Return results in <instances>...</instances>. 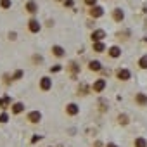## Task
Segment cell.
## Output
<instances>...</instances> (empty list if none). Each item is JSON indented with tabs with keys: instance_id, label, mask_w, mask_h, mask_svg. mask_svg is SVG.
Returning a JSON list of instances; mask_svg holds the SVG:
<instances>
[{
	"instance_id": "30bf717a",
	"label": "cell",
	"mask_w": 147,
	"mask_h": 147,
	"mask_svg": "<svg viewBox=\"0 0 147 147\" xmlns=\"http://www.w3.org/2000/svg\"><path fill=\"white\" fill-rule=\"evenodd\" d=\"M135 100H137L138 106H147V95H144V94H137Z\"/></svg>"
},
{
	"instance_id": "52a82bcc",
	"label": "cell",
	"mask_w": 147,
	"mask_h": 147,
	"mask_svg": "<svg viewBox=\"0 0 147 147\" xmlns=\"http://www.w3.org/2000/svg\"><path fill=\"white\" fill-rule=\"evenodd\" d=\"M118 78L123 80V82L130 80V71H128V69H118Z\"/></svg>"
},
{
	"instance_id": "277c9868",
	"label": "cell",
	"mask_w": 147,
	"mask_h": 147,
	"mask_svg": "<svg viewBox=\"0 0 147 147\" xmlns=\"http://www.w3.org/2000/svg\"><path fill=\"white\" fill-rule=\"evenodd\" d=\"M28 28H30L31 33H38V31H40V23H38L36 19H31V21L28 23Z\"/></svg>"
},
{
	"instance_id": "3957f363",
	"label": "cell",
	"mask_w": 147,
	"mask_h": 147,
	"mask_svg": "<svg viewBox=\"0 0 147 147\" xmlns=\"http://www.w3.org/2000/svg\"><path fill=\"white\" fill-rule=\"evenodd\" d=\"M104 36H106V31H104V30H95V31L92 33V42H100Z\"/></svg>"
},
{
	"instance_id": "5b68a950",
	"label": "cell",
	"mask_w": 147,
	"mask_h": 147,
	"mask_svg": "<svg viewBox=\"0 0 147 147\" xmlns=\"http://www.w3.org/2000/svg\"><path fill=\"white\" fill-rule=\"evenodd\" d=\"M78 111H80V107H78L76 104H67V106H66V113H67V114H71V116L78 114Z\"/></svg>"
},
{
	"instance_id": "cb8c5ba5",
	"label": "cell",
	"mask_w": 147,
	"mask_h": 147,
	"mask_svg": "<svg viewBox=\"0 0 147 147\" xmlns=\"http://www.w3.org/2000/svg\"><path fill=\"white\" fill-rule=\"evenodd\" d=\"M50 71H52V73H57V71H61V66H54Z\"/></svg>"
},
{
	"instance_id": "7402d4cb",
	"label": "cell",
	"mask_w": 147,
	"mask_h": 147,
	"mask_svg": "<svg viewBox=\"0 0 147 147\" xmlns=\"http://www.w3.org/2000/svg\"><path fill=\"white\" fill-rule=\"evenodd\" d=\"M118 119H119V123H123V125H126V123H128V116H125V114H123V116H119Z\"/></svg>"
},
{
	"instance_id": "d6986e66",
	"label": "cell",
	"mask_w": 147,
	"mask_h": 147,
	"mask_svg": "<svg viewBox=\"0 0 147 147\" xmlns=\"http://www.w3.org/2000/svg\"><path fill=\"white\" fill-rule=\"evenodd\" d=\"M0 7H2V9H9L11 7V0H0Z\"/></svg>"
},
{
	"instance_id": "7c38bea8",
	"label": "cell",
	"mask_w": 147,
	"mask_h": 147,
	"mask_svg": "<svg viewBox=\"0 0 147 147\" xmlns=\"http://www.w3.org/2000/svg\"><path fill=\"white\" fill-rule=\"evenodd\" d=\"M23 109H24V104H21V102H16V104L12 106V113H14V114L23 113Z\"/></svg>"
},
{
	"instance_id": "9c48e42d",
	"label": "cell",
	"mask_w": 147,
	"mask_h": 147,
	"mask_svg": "<svg viewBox=\"0 0 147 147\" xmlns=\"http://www.w3.org/2000/svg\"><path fill=\"white\" fill-rule=\"evenodd\" d=\"M113 18H114V21L121 23V21H123V18H125V12H123L121 9H114V12H113Z\"/></svg>"
},
{
	"instance_id": "ffe728a7",
	"label": "cell",
	"mask_w": 147,
	"mask_h": 147,
	"mask_svg": "<svg viewBox=\"0 0 147 147\" xmlns=\"http://www.w3.org/2000/svg\"><path fill=\"white\" fill-rule=\"evenodd\" d=\"M9 100H11L9 97H5V99H0V107H7V106H9Z\"/></svg>"
},
{
	"instance_id": "e0dca14e",
	"label": "cell",
	"mask_w": 147,
	"mask_h": 147,
	"mask_svg": "<svg viewBox=\"0 0 147 147\" xmlns=\"http://www.w3.org/2000/svg\"><path fill=\"white\" fill-rule=\"evenodd\" d=\"M138 66H140L142 69H147V55H144V57L138 59Z\"/></svg>"
},
{
	"instance_id": "4fadbf2b",
	"label": "cell",
	"mask_w": 147,
	"mask_h": 147,
	"mask_svg": "<svg viewBox=\"0 0 147 147\" xmlns=\"http://www.w3.org/2000/svg\"><path fill=\"white\" fill-rule=\"evenodd\" d=\"M26 11H28V12H31V14H35V12L38 11V7H36V4H35V2H28V4H26Z\"/></svg>"
},
{
	"instance_id": "5bb4252c",
	"label": "cell",
	"mask_w": 147,
	"mask_h": 147,
	"mask_svg": "<svg viewBox=\"0 0 147 147\" xmlns=\"http://www.w3.org/2000/svg\"><path fill=\"white\" fill-rule=\"evenodd\" d=\"M109 55H111V57H119V55H121L119 47H111V49H109Z\"/></svg>"
},
{
	"instance_id": "4316f807",
	"label": "cell",
	"mask_w": 147,
	"mask_h": 147,
	"mask_svg": "<svg viewBox=\"0 0 147 147\" xmlns=\"http://www.w3.org/2000/svg\"><path fill=\"white\" fill-rule=\"evenodd\" d=\"M107 147H116V145L114 144H107Z\"/></svg>"
},
{
	"instance_id": "7a4b0ae2",
	"label": "cell",
	"mask_w": 147,
	"mask_h": 147,
	"mask_svg": "<svg viewBox=\"0 0 147 147\" xmlns=\"http://www.w3.org/2000/svg\"><path fill=\"white\" fill-rule=\"evenodd\" d=\"M104 88H106V80H102V78L97 80V82L92 85V90H94V92H102Z\"/></svg>"
},
{
	"instance_id": "ba28073f",
	"label": "cell",
	"mask_w": 147,
	"mask_h": 147,
	"mask_svg": "<svg viewBox=\"0 0 147 147\" xmlns=\"http://www.w3.org/2000/svg\"><path fill=\"white\" fill-rule=\"evenodd\" d=\"M102 14H104V11H102V7H99V5H94L92 11H90V16H92V18H100Z\"/></svg>"
},
{
	"instance_id": "9a60e30c",
	"label": "cell",
	"mask_w": 147,
	"mask_h": 147,
	"mask_svg": "<svg viewBox=\"0 0 147 147\" xmlns=\"http://www.w3.org/2000/svg\"><path fill=\"white\" fill-rule=\"evenodd\" d=\"M94 50H95V52H104L106 47H104V43H100V42H94Z\"/></svg>"
},
{
	"instance_id": "ac0fdd59",
	"label": "cell",
	"mask_w": 147,
	"mask_h": 147,
	"mask_svg": "<svg viewBox=\"0 0 147 147\" xmlns=\"http://www.w3.org/2000/svg\"><path fill=\"white\" fill-rule=\"evenodd\" d=\"M135 147H147L145 138H137V140H135Z\"/></svg>"
},
{
	"instance_id": "2e32d148",
	"label": "cell",
	"mask_w": 147,
	"mask_h": 147,
	"mask_svg": "<svg viewBox=\"0 0 147 147\" xmlns=\"http://www.w3.org/2000/svg\"><path fill=\"white\" fill-rule=\"evenodd\" d=\"M88 67H90L92 71H99V69H100L102 66H100V62H99V61H92V62L88 64Z\"/></svg>"
},
{
	"instance_id": "484cf974",
	"label": "cell",
	"mask_w": 147,
	"mask_h": 147,
	"mask_svg": "<svg viewBox=\"0 0 147 147\" xmlns=\"http://www.w3.org/2000/svg\"><path fill=\"white\" fill-rule=\"evenodd\" d=\"M64 4H66V7H73V0H66Z\"/></svg>"
},
{
	"instance_id": "603a6c76",
	"label": "cell",
	"mask_w": 147,
	"mask_h": 147,
	"mask_svg": "<svg viewBox=\"0 0 147 147\" xmlns=\"http://www.w3.org/2000/svg\"><path fill=\"white\" fill-rule=\"evenodd\" d=\"M21 76H23V71H21V69H18V71L14 73V80H19Z\"/></svg>"
},
{
	"instance_id": "d4e9b609",
	"label": "cell",
	"mask_w": 147,
	"mask_h": 147,
	"mask_svg": "<svg viewBox=\"0 0 147 147\" xmlns=\"http://www.w3.org/2000/svg\"><path fill=\"white\" fill-rule=\"evenodd\" d=\"M87 5H95V0H85Z\"/></svg>"
},
{
	"instance_id": "44dd1931",
	"label": "cell",
	"mask_w": 147,
	"mask_h": 147,
	"mask_svg": "<svg viewBox=\"0 0 147 147\" xmlns=\"http://www.w3.org/2000/svg\"><path fill=\"white\" fill-rule=\"evenodd\" d=\"M7 119H9V116H7L5 113H2V114H0V123H7Z\"/></svg>"
},
{
	"instance_id": "6da1fadb",
	"label": "cell",
	"mask_w": 147,
	"mask_h": 147,
	"mask_svg": "<svg viewBox=\"0 0 147 147\" xmlns=\"http://www.w3.org/2000/svg\"><path fill=\"white\" fill-rule=\"evenodd\" d=\"M50 87H52V80L47 78V76H43L42 82H40V88H42L43 92H47V90H50Z\"/></svg>"
},
{
	"instance_id": "8992f818",
	"label": "cell",
	"mask_w": 147,
	"mask_h": 147,
	"mask_svg": "<svg viewBox=\"0 0 147 147\" xmlns=\"http://www.w3.org/2000/svg\"><path fill=\"white\" fill-rule=\"evenodd\" d=\"M28 119H30L31 123H38V121L42 119V114H40L38 111H31V113L28 114Z\"/></svg>"
},
{
	"instance_id": "8fae6325",
	"label": "cell",
	"mask_w": 147,
	"mask_h": 147,
	"mask_svg": "<svg viewBox=\"0 0 147 147\" xmlns=\"http://www.w3.org/2000/svg\"><path fill=\"white\" fill-rule=\"evenodd\" d=\"M52 52H54V55H57V57H62V55H64V49L59 47V45H54V47H52Z\"/></svg>"
}]
</instances>
